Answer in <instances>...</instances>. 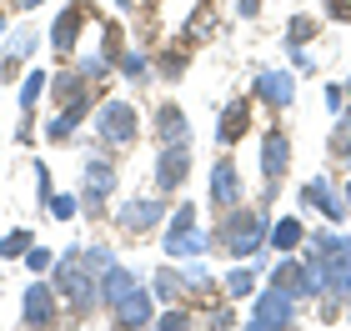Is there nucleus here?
I'll return each mask as SVG.
<instances>
[{"label":"nucleus","instance_id":"obj_40","mask_svg":"<svg viewBox=\"0 0 351 331\" xmlns=\"http://www.w3.org/2000/svg\"><path fill=\"white\" fill-rule=\"evenodd\" d=\"M36 5H40V0H21V10H36Z\"/></svg>","mask_w":351,"mask_h":331},{"label":"nucleus","instance_id":"obj_19","mask_svg":"<svg viewBox=\"0 0 351 331\" xmlns=\"http://www.w3.org/2000/svg\"><path fill=\"white\" fill-rule=\"evenodd\" d=\"M110 311H116V326H151V321H156V317H151V296L141 291V286L125 296V302H116Z\"/></svg>","mask_w":351,"mask_h":331},{"label":"nucleus","instance_id":"obj_35","mask_svg":"<svg viewBox=\"0 0 351 331\" xmlns=\"http://www.w3.org/2000/svg\"><path fill=\"white\" fill-rule=\"evenodd\" d=\"M156 296H161V302L176 296V271H156Z\"/></svg>","mask_w":351,"mask_h":331},{"label":"nucleus","instance_id":"obj_4","mask_svg":"<svg viewBox=\"0 0 351 331\" xmlns=\"http://www.w3.org/2000/svg\"><path fill=\"white\" fill-rule=\"evenodd\" d=\"M95 131H101V140H110V146H131V140L141 136L136 106L131 101H106L101 110H95Z\"/></svg>","mask_w":351,"mask_h":331},{"label":"nucleus","instance_id":"obj_25","mask_svg":"<svg viewBox=\"0 0 351 331\" xmlns=\"http://www.w3.org/2000/svg\"><path fill=\"white\" fill-rule=\"evenodd\" d=\"M40 90H45V71H30L25 81H21V110H36Z\"/></svg>","mask_w":351,"mask_h":331},{"label":"nucleus","instance_id":"obj_9","mask_svg":"<svg viewBox=\"0 0 351 331\" xmlns=\"http://www.w3.org/2000/svg\"><path fill=\"white\" fill-rule=\"evenodd\" d=\"M286 166H291V136L281 131V125H271L261 136V171H266V186H276L286 176Z\"/></svg>","mask_w":351,"mask_h":331},{"label":"nucleus","instance_id":"obj_5","mask_svg":"<svg viewBox=\"0 0 351 331\" xmlns=\"http://www.w3.org/2000/svg\"><path fill=\"white\" fill-rule=\"evenodd\" d=\"M271 286H281L286 296H326V281L311 271V261H296L291 251H286V261L276 266V271H271Z\"/></svg>","mask_w":351,"mask_h":331},{"label":"nucleus","instance_id":"obj_6","mask_svg":"<svg viewBox=\"0 0 351 331\" xmlns=\"http://www.w3.org/2000/svg\"><path fill=\"white\" fill-rule=\"evenodd\" d=\"M116 191V166L106 161V156H95V161H86V191H81V206L90 216L106 211V196Z\"/></svg>","mask_w":351,"mask_h":331},{"label":"nucleus","instance_id":"obj_14","mask_svg":"<svg viewBox=\"0 0 351 331\" xmlns=\"http://www.w3.org/2000/svg\"><path fill=\"white\" fill-rule=\"evenodd\" d=\"M156 136H161V146H191V121L181 106H161L156 110Z\"/></svg>","mask_w":351,"mask_h":331},{"label":"nucleus","instance_id":"obj_10","mask_svg":"<svg viewBox=\"0 0 351 331\" xmlns=\"http://www.w3.org/2000/svg\"><path fill=\"white\" fill-rule=\"evenodd\" d=\"M211 206H221V211L241 206V176H236L231 156H216V166H211Z\"/></svg>","mask_w":351,"mask_h":331},{"label":"nucleus","instance_id":"obj_16","mask_svg":"<svg viewBox=\"0 0 351 331\" xmlns=\"http://www.w3.org/2000/svg\"><path fill=\"white\" fill-rule=\"evenodd\" d=\"M246 131H251V106H246V101H231L226 110H221L216 140H221V146H236V140H241Z\"/></svg>","mask_w":351,"mask_h":331},{"label":"nucleus","instance_id":"obj_37","mask_svg":"<svg viewBox=\"0 0 351 331\" xmlns=\"http://www.w3.org/2000/svg\"><path fill=\"white\" fill-rule=\"evenodd\" d=\"M181 286H196L201 291V286H211V276H206L201 266H191V271H181Z\"/></svg>","mask_w":351,"mask_h":331},{"label":"nucleus","instance_id":"obj_38","mask_svg":"<svg viewBox=\"0 0 351 331\" xmlns=\"http://www.w3.org/2000/svg\"><path fill=\"white\" fill-rule=\"evenodd\" d=\"M326 15H331V21H346V25H351V0H326Z\"/></svg>","mask_w":351,"mask_h":331},{"label":"nucleus","instance_id":"obj_36","mask_svg":"<svg viewBox=\"0 0 351 331\" xmlns=\"http://www.w3.org/2000/svg\"><path fill=\"white\" fill-rule=\"evenodd\" d=\"M156 326H166V331H181V326H191V317H186V311H166V317H156Z\"/></svg>","mask_w":351,"mask_h":331},{"label":"nucleus","instance_id":"obj_41","mask_svg":"<svg viewBox=\"0 0 351 331\" xmlns=\"http://www.w3.org/2000/svg\"><path fill=\"white\" fill-rule=\"evenodd\" d=\"M346 211H351V186H346Z\"/></svg>","mask_w":351,"mask_h":331},{"label":"nucleus","instance_id":"obj_24","mask_svg":"<svg viewBox=\"0 0 351 331\" xmlns=\"http://www.w3.org/2000/svg\"><path fill=\"white\" fill-rule=\"evenodd\" d=\"M311 36H316V21H311V15H296V21L286 25V45H291V51H301Z\"/></svg>","mask_w":351,"mask_h":331},{"label":"nucleus","instance_id":"obj_30","mask_svg":"<svg viewBox=\"0 0 351 331\" xmlns=\"http://www.w3.org/2000/svg\"><path fill=\"white\" fill-rule=\"evenodd\" d=\"M75 71H81L86 81H106V75H110V56H86Z\"/></svg>","mask_w":351,"mask_h":331},{"label":"nucleus","instance_id":"obj_39","mask_svg":"<svg viewBox=\"0 0 351 331\" xmlns=\"http://www.w3.org/2000/svg\"><path fill=\"white\" fill-rule=\"evenodd\" d=\"M326 106L341 116V110H346V86H326Z\"/></svg>","mask_w":351,"mask_h":331},{"label":"nucleus","instance_id":"obj_18","mask_svg":"<svg viewBox=\"0 0 351 331\" xmlns=\"http://www.w3.org/2000/svg\"><path fill=\"white\" fill-rule=\"evenodd\" d=\"M86 110H90V96H81V101H71V106H60L56 116L45 121V136H51V140H66V136L75 131V125L86 121Z\"/></svg>","mask_w":351,"mask_h":331},{"label":"nucleus","instance_id":"obj_31","mask_svg":"<svg viewBox=\"0 0 351 331\" xmlns=\"http://www.w3.org/2000/svg\"><path fill=\"white\" fill-rule=\"evenodd\" d=\"M25 266H30L36 276H45V271H51L56 261H51V251H45V246H30V251H25Z\"/></svg>","mask_w":351,"mask_h":331},{"label":"nucleus","instance_id":"obj_7","mask_svg":"<svg viewBox=\"0 0 351 331\" xmlns=\"http://www.w3.org/2000/svg\"><path fill=\"white\" fill-rule=\"evenodd\" d=\"M56 286L51 281H30L25 296H21V321L25 326H56Z\"/></svg>","mask_w":351,"mask_h":331},{"label":"nucleus","instance_id":"obj_33","mask_svg":"<svg viewBox=\"0 0 351 331\" xmlns=\"http://www.w3.org/2000/svg\"><path fill=\"white\" fill-rule=\"evenodd\" d=\"M81 261L90 266V271H106V266H110V251H106V246H86V251H81Z\"/></svg>","mask_w":351,"mask_h":331},{"label":"nucleus","instance_id":"obj_28","mask_svg":"<svg viewBox=\"0 0 351 331\" xmlns=\"http://www.w3.org/2000/svg\"><path fill=\"white\" fill-rule=\"evenodd\" d=\"M331 156H351V110H341L337 131H331Z\"/></svg>","mask_w":351,"mask_h":331},{"label":"nucleus","instance_id":"obj_21","mask_svg":"<svg viewBox=\"0 0 351 331\" xmlns=\"http://www.w3.org/2000/svg\"><path fill=\"white\" fill-rule=\"evenodd\" d=\"M301 241H306V226H301L296 216H281L276 226H271V246L276 251H296Z\"/></svg>","mask_w":351,"mask_h":331},{"label":"nucleus","instance_id":"obj_43","mask_svg":"<svg viewBox=\"0 0 351 331\" xmlns=\"http://www.w3.org/2000/svg\"><path fill=\"white\" fill-rule=\"evenodd\" d=\"M116 5H131V0H116Z\"/></svg>","mask_w":351,"mask_h":331},{"label":"nucleus","instance_id":"obj_42","mask_svg":"<svg viewBox=\"0 0 351 331\" xmlns=\"http://www.w3.org/2000/svg\"><path fill=\"white\" fill-rule=\"evenodd\" d=\"M346 101H351V81H346Z\"/></svg>","mask_w":351,"mask_h":331},{"label":"nucleus","instance_id":"obj_20","mask_svg":"<svg viewBox=\"0 0 351 331\" xmlns=\"http://www.w3.org/2000/svg\"><path fill=\"white\" fill-rule=\"evenodd\" d=\"M51 96H56V106L81 101V96H86V75H81V71H60L56 81H51Z\"/></svg>","mask_w":351,"mask_h":331},{"label":"nucleus","instance_id":"obj_17","mask_svg":"<svg viewBox=\"0 0 351 331\" xmlns=\"http://www.w3.org/2000/svg\"><path fill=\"white\" fill-rule=\"evenodd\" d=\"M301 201H306V206H316V211H322V216L331 221V226H341L346 201H337V196H331V186H326V181H306V186H301Z\"/></svg>","mask_w":351,"mask_h":331},{"label":"nucleus","instance_id":"obj_1","mask_svg":"<svg viewBox=\"0 0 351 331\" xmlns=\"http://www.w3.org/2000/svg\"><path fill=\"white\" fill-rule=\"evenodd\" d=\"M216 236H221V246H226L236 261H246V256H256V251L271 241V221L261 211H251V206H231L226 216H221Z\"/></svg>","mask_w":351,"mask_h":331},{"label":"nucleus","instance_id":"obj_11","mask_svg":"<svg viewBox=\"0 0 351 331\" xmlns=\"http://www.w3.org/2000/svg\"><path fill=\"white\" fill-rule=\"evenodd\" d=\"M161 216H166V201H161V196H141V201H125V206L116 211L121 231H136V236H141V231H151Z\"/></svg>","mask_w":351,"mask_h":331},{"label":"nucleus","instance_id":"obj_27","mask_svg":"<svg viewBox=\"0 0 351 331\" xmlns=\"http://www.w3.org/2000/svg\"><path fill=\"white\" fill-rule=\"evenodd\" d=\"M121 75H125V81H151V60L146 56H121Z\"/></svg>","mask_w":351,"mask_h":331},{"label":"nucleus","instance_id":"obj_22","mask_svg":"<svg viewBox=\"0 0 351 331\" xmlns=\"http://www.w3.org/2000/svg\"><path fill=\"white\" fill-rule=\"evenodd\" d=\"M211 246L206 236L191 226V231H176V236H166V256H201V251Z\"/></svg>","mask_w":351,"mask_h":331},{"label":"nucleus","instance_id":"obj_29","mask_svg":"<svg viewBox=\"0 0 351 331\" xmlns=\"http://www.w3.org/2000/svg\"><path fill=\"white\" fill-rule=\"evenodd\" d=\"M191 66V56L186 51H166L161 60H156V71H161V75H171V81H181V71Z\"/></svg>","mask_w":351,"mask_h":331},{"label":"nucleus","instance_id":"obj_32","mask_svg":"<svg viewBox=\"0 0 351 331\" xmlns=\"http://www.w3.org/2000/svg\"><path fill=\"white\" fill-rule=\"evenodd\" d=\"M191 226H196V206H176V216H171L166 236H176V231H191Z\"/></svg>","mask_w":351,"mask_h":331},{"label":"nucleus","instance_id":"obj_8","mask_svg":"<svg viewBox=\"0 0 351 331\" xmlns=\"http://www.w3.org/2000/svg\"><path fill=\"white\" fill-rule=\"evenodd\" d=\"M191 176V151L186 146H161L156 156V186H161V196H176Z\"/></svg>","mask_w":351,"mask_h":331},{"label":"nucleus","instance_id":"obj_12","mask_svg":"<svg viewBox=\"0 0 351 331\" xmlns=\"http://www.w3.org/2000/svg\"><path fill=\"white\" fill-rule=\"evenodd\" d=\"M256 96L271 110H286L296 101V75H286V71H256Z\"/></svg>","mask_w":351,"mask_h":331},{"label":"nucleus","instance_id":"obj_3","mask_svg":"<svg viewBox=\"0 0 351 331\" xmlns=\"http://www.w3.org/2000/svg\"><path fill=\"white\" fill-rule=\"evenodd\" d=\"M246 326L251 331H286V326H296V296H286L281 286H266L256 302H251Z\"/></svg>","mask_w":351,"mask_h":331},{"label":"nucleus","instance_id":"obj_34","mask_svg":"<svg viewBox=\"0 0 351 331\" xmlns=\"http://www.w3.org/2000/svg\"><path fill=\"white\" fill-rule=\"evenodd\" d=\"M45 211H51L56 221H71V216H75V201H71V196H51V206H45Z\"/></svg>","mask_w":351,"mask_h":331},{"label":"nucleus","instance_id":"obj_26","mask_svg":"<svg viewBox=\"0 0 351 331\" xmlns=\"http://www.w3.org/2000/svg\"><path fill=\"white\" fill-rule=\"evenodd\" d=\"M30 236H36V231H10L5 241H0V256H5V261H15V256H25V251L36 246V241H30Z\"/></svg>","mask_w":351,"mask_h":331},{"label":"nucleus","instance_id":"obj_13","mask_svg":"<svg viewBox=\"0 0 351 331\" xmlns=\"http://www.w3.org/2000/svg\"><path fill=\"white\" fill-rule=\"evenodd\" d=\"M86 15H90V5H66V10L56 15V25H51V45H56V56H71V51H75V36H81Z\"/></svg>","mask_w":351,"mask_h":331},{"label":"nucleus","instance_id":"obj_2","mask_svg":"<svg viewBox=\"0 0 351 331\" xmlns=\"http://www.w3.org/2000/svg\"><path fill=\"white\" fill-rule=\"evenodd\" d=\"M56 296H66L71 317H86V311L101 302V291H95V271L81 261V251H66V256L56 261Z\"/></svg>","mask_w":351,"mask_h":331},{"label":"nucleus","instance_id":"obj_15","mask_svg":"<svg viewBox=\"0 0 351 331\" xmlns=\"http://www.w3.org/2000/svg\"><path fill=\"white\" fill-rule=\"evenodd\" d=\"M95 291H101V302H106V306H116V302H125V296L136 291V271H125V266L110 261L106 271H101V281H95Z\"/></svg>","mask_w":351,"mask_h":331},{"label":"nucleus","instance_id":"obj_23","mask_svg":"<svg viewBox=\"0 0 351 331\" xmlns=\"http://www.w3.org/2000/svg\"><path fill=\"white\" fill-rule=\"evenodd\" d=\"M226 296H256V271H251V266H231L226 271Z\"/></svg>","mask_w":351,"mask_h":331}]
</instances>
